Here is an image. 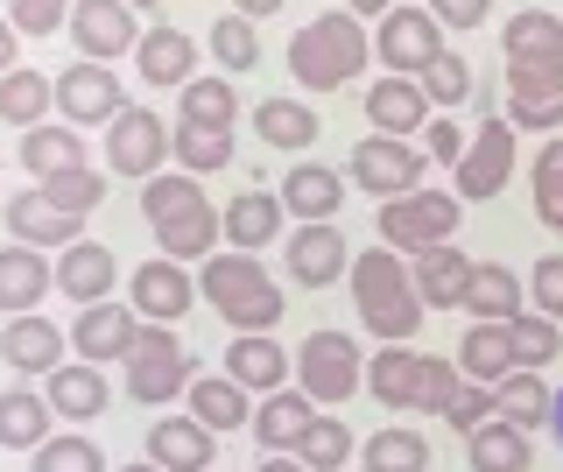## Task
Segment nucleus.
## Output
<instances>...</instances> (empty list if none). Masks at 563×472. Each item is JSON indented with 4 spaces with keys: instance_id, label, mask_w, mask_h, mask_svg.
I'll return each mask as SVG.
<instances>
[{
    "instance_id": "ddd939ff",
    "label": "nucleus",
    "mask_w": 563,
    "mask_h": 472,
    "mask_svg": "<svg viewBox=\"0 0 563 472\" xmlns=\"http://www.w3.org/2000/svg\"><path fill=\"white\" fill-rule=\"evenodd\" d=\"M57 113L70 128H113V113H128L113 64H70V72H57Z\"/></svg>"
},
{
    "instance_id": "e2e57ef3",
    "label": "nucleus",
    "mask_w": 563,
    "mask_h": 472,
    "mask_svg": "<svg viewBox=\"0 0 563 472\" xmlns=\"http://www.w3.org/2000/svg\"><path fill=\"white\" fill-rule=\"evenodd\" d=\"M261 472H310V465L296 459V451H268V465H261Z\"/></svg>"
},
{
    "instance_id": "5fc2aeb1",
    "label": "nucleus",
    "mask_w": 563,
    "mask_h": 472,
    "mask_svg": "<svg viewBox=\"0 0 563 472\" xmlns=\"http://www.w3.org/2000/svg\"><path fill=\"white\" fill-rule=\"evenodd\" d=\"M444 424L451 430H479V424H493V388H479V381H457V395H451V409H444Z\"/></svg>"
},
{
    "instance_id": "9b49d317",
    "label": "nucleus",
    "mask_w": 563,
    "mask_h": 472,
    "mask_svg": "<svg viewBox=\"0 0 563 472\" xmlns=\"http://www.w3.org/2000/svg\"><path fill=\"white\" fill-rule=\"evenodd\" d=\"M163 155H169V128L163 113L148 107H128L113 113V134H106V163H113V177H163Z\"/></svg>"
},
{
    "instance_id": "de8ad7c7",
    "label": "nucleus",
    "mask_w": 563,
    "mask_h": 472,
    "mask_svg": "<svg viewBox=\"0 0 563 472\" xmlns=\"http://www.w3.org/2000/svg\"><path fill=\"white\" fill-rule=\"evenodd\" d=\"M296 459H303L310 472H345V459H352L345 416H317V424L303 430V444H296Z\"/></svg>"
},
{
    "instance_id": "72a5a7b5",
    "label": "nucleus",
    "mask_w": 563,
    "mask_h": 472,
    "mask_svg": "<svg viewBox=\"0 0 563 472\" xmlns=\"http://www.w3.org/2000/svg\"><path fill=\"white\" fill-rule=\"evenodd\" d=\"M550 409H556L550 381H542V374H528V366H515V374H507L500 388H493V416H500V424H515V430L550 424Z\"/></svg>"
},
{
    "instance_id": "7ed1b4c3",
    "label": "nucleus",
    "mask_w": 563,
    "mask_h": 472,
    "mask_svg": "<svg viewBox=\"0 0 563 472\" xmlns=\"http://www.w3.org/2000/svg\"><path fill=\"white\" fill-rule=\"evenodd\" d=\"M457 360L444 353H416V345H380L366 360V388H374L380 409H422V416H444L457 395Z\"/></svg>"
},
{
    "instance_id": "6e6552de",
    "label": "nucleus",
    "mask_w": 563,
    "mask_h": 472,
    "mask_svg": "<svg viewBox=\"0 0 563 472\" xmlns=\"http://www.w3.org/2000/svg\"><path fill=\"white\" fill-rule=\"evenodd\" d=\"M296 388L310 402H345L366 388V360L360 345L345 339V331H310L303 345H296Z\"/></svg>"
},
{
    "instance_id": "c756f323",
    "label": "nucleus",
    "mask_w": 563,
    "mask_h": 472,
    "mask_svg": "<svg viewBox=\"0 0 563 472\" xmlns=\"http://www.w3.org/2000/svg\"><path fill=\"white\" fill-rule=\"evenodd\" d=\"M282 366H296L268 331H240L233 345H225V381H240V388H282Z\"/></svg>"
},
{
    "instance_id": "603ef678",
    "label": "nucleus",
    "mask_w": 563,
    "mask_h": 472,
    "mask_svg": "<svg viewBox=\"0 0 563 472\" xmlns=\"http://www.w3.org/2000/svg\"><path fill=\"white\" fill-rule=\"evenodd\" d=\"M422 99H437V107H465V99H472V64L444 50V57L422 72Z\"/></svg>"
},
{
    "instance_id": "e433bc0d",
    "label": "nucleus",
    "mask_w": 563,
    "mask_h": 472,
    "mask_svg": "<svg viewBox=\"0 0 563 472\" xmlns=\"http://www.w3.org/2000/svg\"><path fill=\"white\" fill-rule=\"evenodd\" d=\"M507 366H515V353H507V325H472L465 345H457V374L479 381V388H500Z\"/></svg>"
},
{
    "instance_id": "a211bd4d",
    "label": "nucleus",
    "mask_w": 563,
    "mask_h": 472,
    "mask_svg": "<svg viewBox=\"0 0 563 472\" xmlns=\"http://www.w3.org/2000/svg\"><path fill=\"white\" fill-rule=\"evenodd\" d=\"M141 339V310L134 304H85V318L78 331H70V345H78V360L85 366H99V360H128V345Z\"/></svg>"
},
{
    "instance_id": "4d7b16f0",
    "label": "nucleus",
    "mask_w": 563,
    "mask_h": 472,
    "mask_svg": "<svg viewBox=\"0 0 563 472\" xmlns=\"http://www.w3.org/2000/svg\"><path fill=\"white\" fill-rule=\"evenodd\" d=\"M430 14H437V22H451V29H479L486 14H493V0H430Z\"/></svg>"
},
{
    "instance_id": "ea45409f",
    "label": "nucleus",
    "mask_w": 563,
    "mask_h": 472,
    "mask_svg": "<svg viewBox=\"0 0 563 472\" xmlns=\"http://www.w3.org/2000/svg\"><path fill=\"white\" fill-rule=\"evenodd\" d=\"M536 465V451H528V430H515V424H479L472 430V472H528Z\"/></svg>"
},
{
    "instance_id": "864d4df0",
    "label": "nucleus",
    "mask_w": 563,
    "mask_h": 472,
    "mask_svg": "<svg viewBox=\"0 0 563 472\" xmlns=\"http://www.w3.org/2000/svg\"><path fill=\"white\" fill-rule=\"evenodd\" d=\"M78 0H8V22L14 36H57V22H70Z\"/></svg>"
},
{
    "instance_id": "4468645a",
    "label": "nucleus",
    "mask_w": 563,
    "mask_h": 472,
    "mask_svg": "<svg viewBox=\"0 0 563 472\" xmlns=\"http://www.w3.org/2000/svg\"><path fill=\"white\" fill-rule=\"evenodd\" d=\"M352 184L374 190V198H409V190H422V155L409 142H387V134H366L360 149H352Z\"/></svg>"
},
{
    "instance_id": "a19ab883",
    "label": "nucleus",
    "mask_w": 563,
    "mask_h": 472,
    "mask_svg": "<svg viewBox=\"0 0 563 472\" xmlns=\"http://www.w3.org/2000/svg\"><path fill=\"white\" fill-rule=\"evenodd\" d=\"M22 169L35 184L57 177V169H85V134H64V128H29L22 134Z\"/></svg>"
},
{
    "instance_id": "f3484780",
    "label": "nucleus",
    "mask_w": 563,
    "mask_h": 472,
    "mask_svg": "<svg viewBox=\"0 0 563 472\" xmlns=\"http://www.w3.org/2000/svg\"><path fill=\"white\" fill-rule=\"evenodd\" d=\"M128 296H134V310L148 325H176L190 304H198V283L184 275V261H163V254H155V261H141V268L128 275Z\"/></svg>"
},
{
    "instance_id": "9d476101",
    "label": "nucleus",
    "mask_w": 563,
    "mask_h": 472,
    "mask_svg": "<svg viewBox=\"0 0 563 472\" xmlns=\"http://www.w3.org/2000/svg\"><path fill=\"white\" fill-rule=\"evenodd\" d=\"M64 29H70V43L85 50V64H120V57H134V43H141V22H134L128 0H78Z\"/></svg>"
},
{
    "instance_id": "1a4fd4ad",
    "label": "nucleus",
    "mask_w": 563,
    "mask_h": 472,
    "mask_svg": "<svg viewBox=\"0 0 563 472\" xmlns=\"http://www.w3.org/2000/svg\"><path fill=\"white\" fill-rule=\"evenodd\" d=\"M190 353H184V339H176L169 325H141V339L128 345V395L134 402H169V395H184L190 388Z\"/></svg>"
},
{
    "instance_id": "338daca9",
    "label": "nucleus",
    "mask_w": 563,
    "mask_h": 472,
    "mask_svg": "<svg viewBox=\"0 0 563 472\" xmlns=\"http://www.w3.org/2000/svg\"><path fill=\"white\" fill-rule=\"evenodd\" d=\"M128 8H155V0H128Z\"/></svg>"
},
{
    "instance_id": "052dcab7",
    "label": "nucleus",
    "mask_w": 563,
    "mask_h": 472,
    "mask_svg": "<svg viewBox=\"0 0 563 472\" xmlns=\"http://www.w3.org/2000/svg\"><path fill=\"white\" fill-rule=\"evenodd\" d=\"M233 14H246V22H268V14H282V0H233Z\"/></svg>"
},
{
    "instance_id": "69168bd1",
    "label": "nucleus",
    "mask_w": 563,
    "mask_h": 472,
    "mask_svg": "<svg viewBox=\"0 0 563 472\" xmlns=\"http://www.w3.org/2000/svg\"><path fill=\"white\" fill-rule=\"evenodd\" d=\"M113 472H163V465H113Z\"/></svg>"
},
{
    "instance_id": "09e8293b",
    "label": "nucleus",
    "mask_w": 563,
    "mask_h": 472,
    "mask_svg": "<svg viewBox=\"0 0 563 472\" xmlns=\"http://www.w3.org/2000/svg\"><path fill=\"white\" fill-rule=\"evenodd\" d=\"M211 57H219V72H254L261 64V36L246 14H225V22H211Z\"/></svg>"
},
{
    "instance_id": "2f4dec72",
    "label": "nucleus",
    "mask_w": 563,
    "mask_h": 472,
    "mask_svg": "<svg viewBox=\"0 0 563 472\" xmlns=\"http://www.w3.org/2000/svg\"><path fill=\"white\" fill-rule=\"evenodd\" d=\"M49 388H43V402H49V416H99L106 409V374L99 366H85V360H64L57 374H43Z\"/></svg>"
},
{
    "instance_id": "0e129e2a",
    "label": "nucleus",
    "mask_w": 563,
    "mask_h": 472,
    "mask_svg": "<svg viewBox=\"0 0 563 472\" xmlns=\"http://www.w3.org/2000/svg\"><path fill=\"white\" fill-rule=\"evenodd\" d=\"M550 430H556V444H563V395H556V409H550Z\"/></svg>"
},
{
    "instance_id": "2eb2a0df",
    "label": "nucleus",
    "mask_w": 563,
    "mask_h": 472,
    "mask_svg": "<svg viewBox=\"0 0 563 472\" xmlns=\"http://www.w3.org/2000/svg\"><path fill=\"white\" fill-rule=\"evenodd\" d=\"M282 268H289V283L324 289V283H339V275H352V248H345V233L331 219H317V226H296V233H289Z\"/></svg>"
},
{
    "instance_id": "f704fd0d",
    "label": "nucleus",
    "mask_w": 563,
    "mask_h": 472,
    "mask_svg": "<svg viewBox=\"0 0 563 472\" xmlns=\"http://www.w3.org/2000/svg\"><path fill=\"white\" fill-rule=\"evenodd\" d=\"M500 57L507 64H563V22H556V14H542V8L515 14L507 36H500Z\"/></svg>"
},
{
    "instance_id": "423d86ee",
    "label": "nucleus",
    "mask_w": 563,
    "mask_h": 472,
    "mask_svg": "<svg viewBox=\"0 0 563 472\" xmlns=\"http://www.w3.org/2000/svg\"><path fill=\"white\" fill-rule=\"evenodd\" d=\"M457 219H465V198H451V190H409V198H387L374 226H380V248H444V240H457Z\"/></svg>"
},
{
    "instance_id": "5701e85b",
    "label": "nucleus",
    "mask_w": 563,
    "mask_h": 472,
    "mask_svg": "<svg viewBox=\"0 0 563 472\" xmlns=\"http://www.w3.org/2000/svg\"><path fill=\"white\" fill-rule=\"evenodd\" d=\"M472 261L465 248H422V261H416V296H422V310H457L465 304V283H472Z\"/></svg>"
},
{
    "instance_id": "6e6d98bb",
    "label": "nucleus",
    "mask_w": 563,
    "mask_h": 472,
    "mask_svg": "<svg viewBox=\"0 0 563 472\" xmlns=\"http://www.w3.org/2000/svg\"><path fill=\"white\" fill-rule=\"evenodd\" d=\"M528 304H536L542 318H563V254L536 261V275H528Z\"/></svg>"
},
{
    "instance_id": "cd10ccee",
    "label": "nucleus",
    "mask_w": 563,
    "mask_h": 472,
    "mask_svg": "<svg viewBox=\"0 0 563 472\" xmlns=\"http://www.w3.org/2000/svg\"><path fill=\"white\" fill-rule=\"evenodd\" d=\"M339 169H324V163H296L289 177H282V212H296L303 226L317 219H339Z\"/></svg>"
},
{
    "instance_id": "a18cd8bd",
    "label": "nucleus",
    "mask_w": 563,
    "mask_h": 472,
    "mask_svg": "<svg viewBox=\"0 0 563 472\" xmlns=\"http://www.w3.org/2000/svg\"><path fill=\"white\" fill-rule=\"evenodd\" d=\"M507 353H515V366L542 374V360H556V318H542V310L507 318Z\"/></svg>"
},
{
    "instance_id": "a878e982",
    "label": "nucleus",
    "mask_w": 563,
    "mask_h": 472,
    "mask_svg": "<svg viewBox=\"0 0 563 472\" xmlns=\"http://www.w3.org/2000/svg\"><path fill=\"white\" fill-rule=\"evenodd\" d=\"M422 113H430V99H422L416 78H380L374 92H366V120H374V134H387V142L422 134Z\"/></svg>"
},
{
    "instance_id": "79ce46f5",
    "label": "nucleus",
    "mask_w": 563,
    "mask_h": 472,
    "mask_svg": "<svg viewBox=\"0 0 563 472\" xmlns=\"http://www.w3.org/2000/svg\"><path fill=\"white\" fill-rule=\"evenodd\" d=\"M169 155L198 177V169H225L233 163V128H198V120H176L169 128Z\"/></svg>"
},
{
    "instance_id": "473e14b6",
    "label": "nucleus",
    "mask_w": 563,
    "mask_h": 472,
    "mask_svg": "<svg viewBox=\"0 0 563 472\" xmlns=\"http://www.w3.org/2000/svg\"><path fill=\"white\" fill-rule=\"evenodd\" d=\"M184 395H190V416H198L211 437H219V430H240V424H254V409H246V388H240V381H225V374H198Z\"/></svg>"
},
{
    "instance_id": "20e7f679",
    "label": "nucleus",
    "mask_w": 563,
    "mask_h": 472,
    "mask_svg": "<svg viewBox=\"0 0 563 472\" xmlns=\"http://www.w3.org/2000/svg\"><path fill=\"white\" fill-rule=\"evenodd\" d=\"M366 64H374V43H366V29L352 14H317V22H303L289 36V78L303 92H339Z\"/></svg>"
},
{
    "instance_id": "4be33fe9",
    "label": "nucleus",
    "mask_w": 563,
    "mask_h": 472,
    "mask_svg": "<svg viewBox=\"0 0 563 472\" xmlns=\"http://www.w3.org/2000/svg\"><path fill=\"white\" fill-rule=\"evenodd\" d=\"M113 275H120V261H113L106 240H78V248L57 254V289L70 304H106V296H113Z\"/></svg>"
},
{
    "instance_id": "49530a36",
    "label": "nucleus",
    "mask_w": 563,
    "mask_h": 472,
    "mask_svg": "<svg viewBox=\"0 0 563 472\" xmlns=\"http://www.w3.org/2000/svg\"><path fill=\"white\" fill-rule=\"evenodd\" d=\"M29 472H106V451L92 444V437H43V444L29 451Z\"/></svg>"
},
{
    "instance_id": "f03ea898",
    "label": "nucleus",
    "mask_w": 563,
    "mask_h": 472,
    "mask_svg": "<svg viewBox=\"0 0 563 472\" xmlns=\"http://www.w3.org/2000/svg\"><path fill=\"white\" fill-rule=\"evenodd\" d=\"M352 304H360V325L374 331L380 345H409L422 331V296L416 275L401 268L395 248H366L352 254Z\"/></svg>"
},
{
    "instance_id": "58836bf2",
    "label": "nucleus",
    "mask_w": 563,
    "mask_h": 472,
    "mask_svg": "<svg viewBox=\"0 0 563 472\" xmlns=\"http://www.w3.org/2000/svg\"><path fill=\"white\" fill-rule=\"evenodd\" d=\"M254 134L268 149H310L324 128H317V113L303 107V99H261V107H254Z\"/></svg>"
},
{
    "instance_id": "680f3d73",
    "label": "nucleus",
    "mask_w": 563,
    "mask_h": 472,
    "mask_svg": "<svg viewBox=\"0 0 563 472\" xmlns=\"http://www.w3.org/2000/svg\"><path fill=\"white\" fill-rule=\"evenodd\" d=\"M387 8H395V0H345V14H352V22H366V14H374V22H380Z\"/></svg>"
},
{
    "instance_id": "8fccbe9b",
    "label": "nucleus",
    "mask_w": 563,
    "mask_h": 472,
    "mask_svg": "<svg viewBox=\"0 0 563 472\" xmlns=\"http://www.w3.org/2000/svg\"><path fill=\"white\" fill-rule=\"evenodd\" d=\"M43 198L57 205V212L85 219V212L106 198V177H99V169H57V177H43Z\"/></svg>"
},
{
    "instance_id": "0eeeda50",
    "label": "nucleus",
    "mask_w": 563,
    "mask_h": 472,
    "mask_svg": "<svg viewBox=\"0 0 563 472\" xmlns=\"http://www.w3.org/2000/svg\"><path fill=\"white\" fill-rule=\"evenodd\" d=\"M374 57L387 64V78H416L422 85V72L444 57V22H437L430 8H401V0H395V8L380 14Z\"/></svg>"
},
{
    "instance_id": "412c9836",
    "label": "nucleus",
    "mask_w": 563,
    "mask_h": 472,
    "mask_svg": "<svg viewBox=\"0 0 563 472\" xmlns=\"http://www.w3.org/2000/svg\"><path fill=\"white\" fill-rule=\"evenodd\" d=\"M64 331L49 318H35V310H22V318H8V331H0V360L14 366V374H57L64 366Z\"/></svg>"
},
{
    "instance_id": "c03bdc74",
    "label": "nucleus",
    "mask_w": 563,
    "mask_h": 472,
    "mask_svg": "<svg viewBox=\"0 0 563 472\" xmlns=\"http://www.w3.org/2000/svg\"><path fill=\"white\" fill-rule=\"evenodd\" d=\"M233 113H240L233 78H190L184 107H176V120H198V128H233Z\"/></svg>"
},
{
    "instance_id": "c9c22d12",
    "label": "nucleus",
    "mask_w": 563,
    "mask_h": 472,
    "mask_svg": "<svg viewBox=\"0 0 563 472\" xmlns=\"http://www.w3.org/2000/svg\"><path fill=\"white\" fill-rule=\"evenodd\" d=\"M49 107H57V78L49 72H8L0 78V120L8 128H43Z\"/></svg>"
},
{
    "instance_id": "bf43d9fd",
    "label": "nucleus",
    "mask_w": 563,
    "mask_h": 472,
    "mask_svg": "<svg viewBox=\"0 0 563 472\" xmlns=\"http://www.w3.org/2000/svg\"><path fill=\"white\" fill-rule=\"evenodd\" d=\"M8 72H22V64H14V22H8V8H0V78Z\"/></svg>"
},
{
    "instance_id": "13d9d810",
    "label": "nucleus",
    "mask_w": 563,
    "mask_h": 472,
    "mask_svg": "<svg viewBox=\"0 0 563 472\" xmlns=\"http://www.w3.org/2000/svg\"><path fill=\"white\" fill-rule=\"evenodd\" d=\"M422 134H430V155H437V163H451V169L465 163V134H457L451 120H437V128H422Z\"/></svg>"
},
{
    "instance_id": "3c124183",
    "label": "nucleus",
    "mask_w": 563,
    "mask_h": 472,
    "mask_svg": "<svg viewBox=\"0 0 563 472\" xmlns=\"http://www.w3.org/2000/svg\"><path fill=\"white\" fill-rule=\"evenodd\" d=\"M536 219L550 233H563V134L536 155Z\"/></svg>"
},
{
    "instance_id": "7c9ffc66",
    "label": "nucleus",
    "mask_w": 563,
    "mask_h": 472,
    "mask_svg": "<svg viewBox=\"0 0 563 472\" xmlns=\"http://www.w3.org/2000/svg\"><path fill=\"white\" fill-rule=\"evenodd\" d=\"M275 233H282V198L275 190H240V198L225 205V248L254 254V248H268Z\"/></svg>"
},
{
    "instance_id": "bb28decb",
    "label": "nucleus",
    "mask_w": 563,
    "mask_h": 472,
    "mask_svg": "<svg viewBox=\"0 0 563 472\" xmlns=\"http://www.w3.org/2000/svg\"><path fill=\"white\" fill-rule=\"evenodd\" d=\"M49 283H57V268L43 261V248H22V240H14V248H0V310H14V318H22V310L43 304Z\"/></svg>"
},
{
    "instance_id": "393cba45",
    "label": "nucleus",
    "mask_w": 563,
    "mask_h": 472,
    "mask_svg": "<svg viewBox=\"0 0 563 472\" xmlns=\"http://www.w3.org/2000/svg\"><path fill=\"white\" fill-rule=\"evenodd\" d=\"M457 310H465L472 325H507V318H521V283H515V268H507V261H479Z\"/></svg>"
},
{
    "instance_id": "dca6fc26",
    "label": "nucleus",
    "mask_w": 563,
    "mask_h": 472,
    "mask_svg": "<svg viewBox=\"0 0 563 472\" xmlns=\"http://www.w3.org/2000/svg\"><path fill=\"white\" fill-rule=\"evenodd\" d=\"M451 177H457V198H500L507 177H515V128H507V120H486L465 142V163H457Z\"/></svg>"
},
{
    "instance_id": "39448f33",
    "label": "nucleus",
    "mask_w": 563,
    "mask_h": 472,
    "mask_svg": "<svg viewBox=\"0 0 563 472\" xmlns=\"http://www.w3.org/2000/svg\"><path fill=\"white\" fill-rule=\"evenodd\" d=\"M198 296H205V304L219 310V318L233 325V331H268V325L282 318V310H289V304H282V283H275L268 268H261L254 254H240V248L205 261V283H198Z\"/></svg>"
},
{
    "instance_id": "37998d69",
    "label": "nucleus",
    "mask_w": 563,
    "mask_h": 472,
    "mask_svg": "<svg viewBox=\"0 0 563 472\" xmlns=\"http://www.w3.org/2000/svg\"><path fill=\"white\" fill-rule=\"evenodd\" d=\"M366 472H422L430 465V437L422 430H380V437H366Z\"/></svg>"
},
{
    "instance_id": "f257e3e1",
    "label": "nucleus",
    "mask_w": 563,
    "mask_h": 472,
    "mask_svg": "<svg viewBox=\"0 0 563 472\" xmlns=\"http://www.w3.org/2000/svg\"><path fill=\"white\" fill-rule=\"evenodd\" d=\"M141 219H148L163 261H211V248L225 240V219L211 212V198L198 190L190 169H176V177H148V190H141Z\"/></svg>"
},
{
    "instance_id": "aec40b11",
    "label": "nucleus",
    "mask_w": 563,
    "mask_h": 472,
    "mask_svg": "<svg viewBox=\"0 0 563 472\" xmlns=\"http://www.w3.org/2000/svg\"><path fill=\"white\" fill-rule=\"evenodd\" d=\"M8 233L22 240V248H78V240H85V219L57 212L43 190H14V198H8Z\"/></svg>"
},
{
    "instance_id": "4c0bfd02",
    "label": "nucleus",
    "mask_w": 563,
    "mask_h": 472,
    "mask_svg": "<svg viewBox=\"0 0 563 472\" xmlns=\"http://www.w3.org/2000/svg\"><path fill=\"white\" fill-rule=\"evenodd\" d=\"M49 424H57V416H49V402L35 388H8V395H0V444H8V451H35L49 437Z\"/></svg>"
},
{
    "instance_id": "b1692460",
    "label": "nucleus",
    "mask_w": 563,
    "mask_h": 472,
    "mask_svg": "<svg viewBox=\"0 0 563 472\" xmlns=\"http://www.w3.org/2000/svg\"><path fill=\"white\" fill-rule=\"evenodd\" d=\"M148 465L211 472V430L198 424V416H163V424H148Z\"/></svg>"
},
{
    "instance_id": "6ab92c4d",
    "label": "nucleus",
    "mask_w": 563,
    "mask_h": 472,
    "mask_svg": "<svg viewBox=\"0 0 563 472\" xmlns=\"http://www.w3.org/2000/svg\"><path fill=\"white\" fill-rule=\"evenodd\" d=\"M134 72H141V85H176V92H184V85L198 78V43H190L184 29L155 22V29H141V43H134Z\"/></svg>"
},
{
    "instance_id": "c85d7f7f",
    "label": "nucleus",
    "mask_w": 563,
    "mask_h": 472,
    "mask_svg": "<svg viewBox=\"0 0 563 472\" xmlns=\"http://www.w3.org/2000/svg\"><path fill=\"white\" fill-rule=\"evenodd\" d=\"M310 424H317V402H310L303 388H275V395L254 409V437H261L268 451H296Z\"/></svg>"
},
{
    "instance_id": "f8f14e48",
    "label": "nucleus",
    "mask_w": 563,
    "mask_h": 472,
    "mask_svg": "<svg viewBox=\"0 0 563 472\" xmlns=\"http://www.w3.org/2000/svg\"><path fill=\"white\" fill-rule=\"evenodd\" d=\"M507 128H563V64H507Z\"/></svg>"
}]
</instances>
